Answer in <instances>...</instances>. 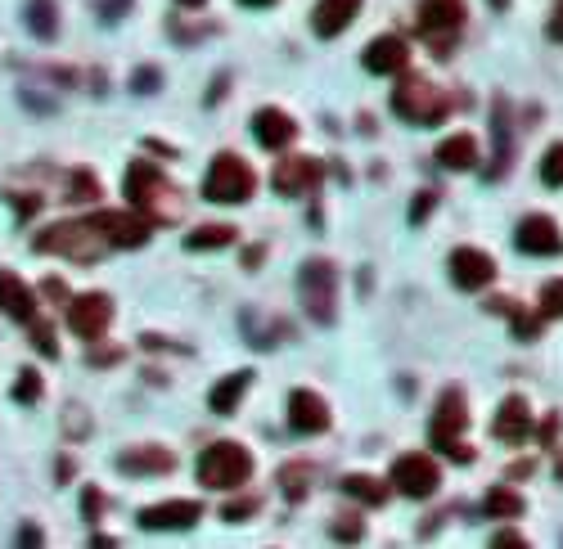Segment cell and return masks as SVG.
<instances>
[{
    "label": "cell",
    "instance_id": "24",
    "mask_svg": "<svg viewBox=\"0 0 563 549\" xmlns=\"http://www.w3.org/2000/svg\"><path fill=\"white\" fill-rule=\"evenodd\" d=\"M487 311H505L509 324H514V338L518 342H536V338H541V315H527L523 306H514V297H491Z\"/></svg>",
    "mask_w": 563,
    "mask_h": 549
},
{
    "label": "cell",
    "instance_id": "46",
    "mask_svg": "<svg viewBox=\"0 0 563 549\" xmlns=\"http://www.w3.org/2000/svg\"><path fill=\"white\" fill-rule=\"evenodd\" d=\"M244 5H253V9H262V5H275V0H244Z\"/></svg>",
    "mask_w": 563,
    "mask_h": 549
},
{
    "label": "cell",
    "instance_id": "29",
    "mask_svg": "<svg viewBox=\"0 0 563 549\" xmlns=\"http://www.w3.org/2000/svg\"><path fill=\"white\" fill-rule=\"evenodd\" d=\"M226 243H235V230H230V225H203V230H194L190 239H185V248L199 252V248H226Z\"/></svg>",
    "mask_w": 563,
    "mask_h": 549
},
{
    "label": "cell",
    "instance_id": "8",
    "mask_svg": "<svg viewBox=\"0 0 563 549\" xmlns=\"http://www.w3.org/2000/svg\"><path fill=\"white\" fill-rule=\"evenodd\" d=\"M464 27V0H419V32L433 45L437 59L451 54V41Z\"/></svg>",
    "mask_w": 563,
    "mask_h": 549
},
{
    "label": "cell",
    "instance_id": "49",
    "mask_svg": "<svg viewBox=\"0 0 563 549\" xmlns=\"http://www.w3.org/2000/svg\"><path fill=\"white\" fill-rule=\"evenodd\" d=\"M491 5H496V9H505V5H509V0H491Z\"/></svg>",
    "mask_w": 563,
    "mask_h": 549
},
{
    "label": "cell",
    "instance_id": "1",
    "mask_svg": "<svg viewBox=\"0 0 563 549\" xmlns=\"http://www.w3.org/2000/svg\"><path fill=\"white\" fill-rule=\"evenodd\" d=\"M127 198L149 225L181 221L185 216V198L176 194V185L154 167V162H131L127 167Z\"/></svg>",
    "mask_w": 563,
    "mask_h": 549
},
{
    "label": "cell",
    "instance_id": "34",
    "mask_svg": "<svg viewBox=\"0 0 563 549\" xmlns=\"http://www.w3.org/2000/svg\"><path fill=\"white\" fill-rule=\"evenodd\" d=\"M253 509H257V500H253V495H248V500H230L221 513H226V522H244Z\"/></svg>",
    "mask_w": 563,
    "mask_h": 549
},
{
    "label": "cell",
    "instance_id": "11",
    "mask_svg": "<svg viewBox=\"0 0 563 549\" xmlns=\"http://www.w3.org/2000/svg\"><path fill=\"white\" fill-rule=\"evenodd\" d=\"M320 176H325L320 158H307V153H293V158H280V162H275L271 185L280 189V194L298 198V194H311V189L320 185Z\"/></svg>",
    "mask_w": 563,
    "mask_h": 549
},
{
    "label": "cell",
    "instance_id": "6",
    "mask_svg": "<svg viewBox=\"0 0 563 549\" xmlns=\"http://www.w3.org/2000/svg\"><path fill=\"white\" fill-rule=\"evenodd\" d=\"M253 189H257V176L244 158H235V153H217L212 158L208 180H203V194L212 203H244V198H253Z\"/></svg>",
    "mask_w": 563,
    "mask_h": 549
},
{
    "label": "cell",
    "instance_id": "41",
    "mask_svg": "<svg viewBox=\"0 0 563 549\" xmlns=\"http://www.w3.org/2000/svg\"><path fill=\"white\" fill-rule=\"evenodd\" d=\"M37 347L46 351V356H55V351H59V347H55V338H50V329H46V324H37Z\"/></svg>",
    "mask_w": 563,
    "mask_h": 549
},
{
    "label": "cell",
    "instance_id": "9",
    "mask_svg": "<svg viewBox=\"0 0 563 549\" xmlns=\"http://www.w3.org/2000/svg\"><path fill=\"white\" fill-rule=\"evenodd\" d=\"M392 486H397L401 495H410V500H428V495L437 491V482H442V473H437V464L428 455H419V450H410V455H401L397 464H392Z\"/></svg>",
    "mask_w": 563,
    "mask_h": 549
},
{
    "label": "cell",
    "instance_id": "10",
    "mask_svg": "<svg viewBox=\"0 0 563 549\" xmlns=\"http://www.w3.org/2000/svg\"><path fill=\"white\" fill-rule=\"evenodd\" d=\"M91 221L100 225L109 248H140V243H149V230H154V225H149L140 212H131V207L127 212H122V207H109V212H95Z\"/></svg>",
    "mask_w": 563,
    "mask_h": 549
},
{
    "label": "cell",
    "instance_id": "22",
    "mask_svg": "<svg viewBox=\"0 0 563 549\" xmlns=\"http://www.w3.org/2000/svg\"><path fill=\"white\" fill-rule=\"evenodd\" d=\"M0 311L14 315V320H32V315H37V297H32V288L23 284L19 275H10V270H0Z\"/></svg>",
    "mask_w": 563,
    "mask_h": 549
},
{
    "label": "cell",
    "instance_id": "23",
    "mask_svg": "<svg viewBox=\"0 0 563 549\" xmlns=\"http://www.w3.org/2000/svg\"><path fill=\"white\" fill-rule=\"evenodd\" d=\"M437 162H442L446 171H473V167H478V140H473L469 131H455L451 140H442Z\"/></svg>",
    "mask_w": 563,
    "mask_h": 549
},
{
    "label": "cell",
    "instance_id": "32",
    "mask_svg": "<svg viewBox=\"0 0 563 549\" xmlns=\"http://www.w3.org/2000/svg\"><path fill=\"white\" fill-rule=\"evenodd\" d=\"M14 401H41V374L37 369H23L19 378H14Z\"/></svg>",
    "mask_w": 563,
    "mask_h": 549
},
{
    "label": "cell",
    "instance_id": "25",
    "mask_svg": "<svg viewBox=\"0 0 563 549\" xmlns=\"http://www.w3.org/2000/svg\"><path fill=\"white\" fill-rule=\"evenodd\" d=\"M248 383H253V374H248V369H239V374H226L217 387H212L208 405H212V410H217V414H230V410H235V405H239V396L248 392Z\"/></svg>",
    "mask_w": 563,
    "mask_h": 549
},
{
    "label": "cell",
    "instance_id": "47",
    "mask_svg": "<svg viewBox=\"0 0 563 549\" xmlns=\"http://www.w3.org/2000/svg\"><path fill=\"white\" fill-rule=\"evenodd\" d=\"M176 5H185V9H194V5H203V0H176Z\"/></svg>",
    "mask_w": 563,
    "mask_h": 549
},
{
    "label": "cell",
    "instance_id": "7",
    "mask_svg": "<svg viewBox=\"0 0 563 549\" xmlns=\"http://www.w3.org/2000/svg\"><path fill=\"white\" fill-rule=\"evenodd\" d=\"M298 288H302V306L316 324H334L338 315V270L329 261H307L298 275Z\"/></svg>",
    "mask_w": 563,
    "mask_h": 549
},
{
    "label": "cell",
    "instance_id": "45",
    "mask_svg": "<svg viewBox=\"0 0 563 549\" xmlns=\"http://www.w3.org/2000/svg\"><path fill=\"white\" fill-rule=\"evenodd\" d=\"M154 81H158V72H140V86L136 90H154Z\"/></svg>",
    "mask_w": 563,
    "mask_h": 549
},
{
    "label": "cell",
    "instance_id": "43",
    "mask_svg": "<svg viewBox=\"0 0 563 549\" xmlns=\"http://www.w3.org/2000/svg\"><path fill=\"white\" fill-rule=\"evenodd\" d=\"M532 473H536V464H532V459H518V464L509 468V477H532Z\"/></svg>",
    "mask_w": 563,
    "mask_h": 549
},
{
    "label": "cell",
    "instance_id": "35",
    "mask_svg": "<svg viewBox=\"0 0 563 549\" xmlns=\"http://www.w3.org/2000/svg\"><path fill=\"white\" fill-rule=\"evenodd\" d=\"M433 203H437V194H433V189H424V194H419L415 203H410V221L419 225V221H424L428 212H433Z\"/></svg>",
    "mask_w": 563,
    "mask_h": 549
},
{
    "label": "cell",
    "instance_id": "12",
    "mask_svg": "<svg viewBox=\"0 0 563 549\" xmlns=\"http://www.w3.org/2000/svg\"><path fill=\"white\" fill-rule=\"evenodd\" d=\"M113 320V302L104 293H82L68 306V324H73L77 338H104Z\"/></svg>",
    "mask_w": 563,
    "mask_h": 549
},
{
    "label": "cell",
    "instance_id": "30",
    "mask_svg": "<svg viewBox=\"0 0 563 549\" xmlns=\"http://www.w3.org/2000/svg\"><path fill=\"white\" fill-rule=\"evenodd\" d=\"M541 180H545L550 189H563V140L545 149V158H541Z\"/></svg>",
    "mask_w": 563,
    "mask_h": 549
},
{
    "label": "cell",
    "instance_id": "16",
    "mask_svg": "<svg viewBox=\"0 0 563 549\" xmlns=\"http://www.w3.org/2000/svg\"><path fill=\"white\" fill-rule=\"evenodd\" d=\"M289 428L302 432V437H311V432H325L329 428V405L320 401L316 392L298 387V392L289 396Z\"/></svg>",
    "mask_w": 563,
    "mask_h": 549
},
{
    "label": "cell",
    "instance_id": "26",
    "mask_svg": "<svg viewBox=\"0 0 563 549\" xmlns=\"http://www.w3.org/2000/svg\"><path fill=\"white\" fill-rule=\"evenodd\" d=\"M343 491L356 495L361 504H383V500H388V482H379V477H370V473L343 477Z\"/></svg>",
    "mask_w": 563,
    "mask_h": 549
},
{
    "label": "cell",
    "instance_id": "15",
    "mask_svg": "<svg viewBox=\"0 0 563 549\" xmlns=\"http://www.w3.org/2000/svg\"><path fill=\"white\" fill-rule=\"evenodd\" d=\"M514 243L523 252H532V257H554V252H563V234H559V225L550 221V216H523L518 221V234H514Z\"/></svg>",
    "mask_w": 563,
    "mask_h": 549
},
{
    "label": "cell",
    "instance_id": "19",
    "mask_svg": "<svg viewBox=\"0 0 563 549\" xmlns=\"http://www.w3.org/2000/svg\"><path fill=\"white\" fill-rule=\"evenodd\" d=\"M253 135L262 149H284V144H293L298 126H293V117L280 113V108H262V113L253 117Z\"/></svg>",
    "mask_w": 563,
    "mask_h": 549
},
{
    "label": "cell",
    "instance_id": "21",
    "mask_svg": "<svg viewBox=\"0 0 563 549\" xmlns=\"http://www.w3.org/2000/svg\"><path fill=\"white\" fill-rule=\"evenodd\" d=\"M361 14V0H320L316 14H311V27H316V36H338L347 32V23Z\"/></svg>",
    "mask_w": 563,
    "mask_h": 549
},
{
    "label": "cell",
    "instance_id": "36",
    "mask_svg": "<svg viewBox=\"0 0 563 549\" xmlns=\"http://www.w3.org/2000/svg\"><path fill=\"white\" fill-rule=\"evenodd\" d=\"M95 194H100V180H91V176L82 171V176L73 180V194H68V198H82V203H86V198H95Z\"/></svg>",
    "mask_w": 563,
    "mask_h": 549
},
{
    "label": "cell",
    "instance_id": "40",
    "mask_svg": "<svg viewBox=\"0 0 563 549\" xmlns=\"http://www.w3.org/2000/svg\"><path fill=\"white\" fill-rule=\"evenodd\" d=\"M334 536H338V540H361V522H338Z\"/></svg>",
    "mask_w": 563,
    "mask_h": 549
},
{
    "label": "cell",
    "instance_id": "42",
    "mask_svg": "<svg viewBox=\"0 0 563 549\" xmlns=\"http://www.w3.org/2000/svg\"><path fill=\"white\" fill-rule=\"evenodd\" d=\"M541 437H545V446H554V437H559V419H545L541 423Z\"/></svg>",
    "mask_w": 563,
    "mask_h": 549
},
{
    "label": "cell",
    "instance_id": "38",
    "mask_svg": "<svg viewBox=\"0 0 563 549\" xmlns=\"http://www.w3.org/2000/svg\"><path fill=\"white\" fill-rule=\"evenodd\" d=\"M82 509L91 513V518H100V509H104V495H100V491H86V495H82Z\"/></svg>",
    "mask_w": 563,
    "mask_h": 549
},
{
    "label": "cell",
    "instance_id": "2",
    "mask_svg": "<svg viewBox=\"0 0 563 549\" xmlns=\"http://www.w3.org/2000/svg\"><path fill=\"white\" fill-rule=\"evenodd\" d=\"M109 239L100 234L95 221H59L50 230L37 234V252H59V257H73V261H100Z\"/></svg>",
    "mask_w": 563,
    "mask_h": 549
},
{
    "label": "cell",
    "instance_id": "48",
    "mask_svg": "<svg viewBox=\"0 0 563 549\" xmlns=\"http://www.w3.org/2000/svg\"><path fill=\"white\" fill-rule=\"evenodd\" d=\"M554 468H559V482H563V455H559V464H554Z\"/></svg>",
    "mask_w": 563,
    "mask_h": 549
},
{
    "label": "cell",
    "instance_id": "31",
    "mask_svg": "<svg viewBox=\"0 0 563 549\" xmlns=\"http://www.w3.org/2000/svg\"><path fill=\"white\" fill-rule=\"evenodd\" d=\"M541 315L545 320H563V279H550L541 288Z\"/></svg>",
    "mask_w": 563,
    "mask_h": 549
},
{
    "label": "cell",
    "instance_id": "37",
    "mask_svg": "<svg viewBox=\"0 0 563 549\" xmlns=\"http://www.w3.org/2000/svg\"><path fill=\"white\" fill-rule=\"evenodd\" d=\"M550 41H563V0H554V9H550Z\"/></svg>",
    "mask_w": 563,
    "mask_h": 549
},
{
    "label": "cell",
    "instance_id": "18",
    "mask_svg": "<svg viewBox=\"0 0 563 549\" xmlns=\"http://www.w3.org/2000/svg\"><path fill=\"white\" fill-rule=\"evenodd\" d=\"M491 432H496L500 441H527V432H532V405H527L523 396H505Z\"/></svg>",
    "mask_w": 563,
    "mask_h": 549
},
{
    "label": "cell",
    "instance_id": "20",
    "mask_svg": "<svg viewBox=\"0 0 563 549\" xmlns=\"http://www.w3.org/2000/svg\"><path fill=\"white\" fill-rule=\"evenodd\" d=\"M118 468L122 473H172L176 455L167 446H131L118 455Z\"/></svg>",
    "mask_w": 563,
    "mask_h": 549
},
{
    "label": "cell",
    "instance_id": "14",
    "mask_svg": "<svg viewBox=\"0 0 563 549\" xmlns=\"http://www.w3.org/2000/svg\"><path fill=\"white\" fill-rule=\"evenodd\" d=\"M451 279L460 288H487L491 279H496V257L482 248H455L451 252Z\"/></svg>",
    "mask_w": 563,
    "mask_h": 549
},
{
    "label": "cell",
    "instance_id": "33",
    "mask_svg": "<svg viewBox=\"0 0 563 549\" xmlns=\"http://www.w3.org/2000/svg\"><path fill=\"white\" fill-rule=\"evenodd\" d=\"M28 23H32V32H37V36H55V18H50V0H32Z\"/></svg>",
    "mask_w": 563,
    "mask_h": 549
},
{
    "label": "cell",
    "instance_id": "28",
    "mask_svg": "<svg viewBox=\"0 0 563 549\" xmlns=\"http://www.w3.org/2000/svg\"><path fill=\"white\" fill-rule=\"evenodd\" d=\"M280 491L289 495V500H302V495L311 491V464H302V459L284 464L280 468Z\"/></svg>",
    "mask_w": 563,
    "mask_h": 549
},
{
    "label": "cell",
    "instance_id": "17",
    "mask_svg": "<svg viewBox=\"0 0 563 549\" xmlns=\"http://www.w3.org/2000/svg\"><path fill=\"white\" fill-rule=\"evenodd\" d=\"M361 63L370 72H379V77H388V72H406L410 50H406V41H401V36H374V41L365 45Z\"/></svg>",
    "mask_w": 563,
    "mask_h": 549
},
{
    "label": "cell",
    "instance_id": "4",
    "mask_svg": "<svg viewBox=\"0 0 563 549\" xmlns=\"http://www.w3.org/2000/svg\"><path fill=\"white\" fill-rule=\"evenodd\" d=\"M464 428H469L464 392H460V387H446L442 401H437V414H433V428H428V441H433L442 455H451V459H460V464H469L473 450L464 446Z\"/></svg>",
    "mask_w": 563,
    "mask_h": 549
},
{
    "label": "cell",
    "instance_id": "39",
    "mask_svg": "<svg viewBox=\"0 0 563 549\" xmlns=\"http://www.w3.org/2000/svg\"><path fill=\"white\" fill-rule=\"evenodd\" d=\"M496 545H514V549H527V536H518V531H496Z\"/></svg>",
    "mask_w": 563,
    "mask_h": 549
},
{
    "label": "cell",
    "instance_id": "44",
    "mask_svg": "<svg viewBox=\"0 0 563 549\" xmlns=\"http://www.w3.org/2000/svg\"><path fill=\"white\" fill-rule=\"evenodd\" d=\"M46 293L50 297H68V284H64V279H46Z\"/></svg>",
    "mask_w": 563,
    "mask_h": 549
},
{
    "label": "cell",
    "instance_id": "27",
    "mask_svg": "<svg viewBox=\"0 0 563 549\" xmlns=\"http://www.w3.org/2000/svg\"><path fill=\"white\" fill-rule=\"evenodd\" d=\"M482 509H487L491 518H518V513H523L527 504H523V495L509 491V486H491L487 500H482Z\"/></svg>",
    "mask_w": 563,
    "mask_h": 549
},
{
    "label": "cell",
    "instance_id": "5",
    "mask_svg": "<svg viewBox=\"0 0 563 549\" xmlns=\"http://www.w3.org/2000/svg\"><path fill=\"white\" fill-rule=\"evenodd\" d=\"M392 108L415 126H437L451 113V95H442L428 77H401V86L392 90Z\"/></svg>",
    "mask_w": 563,
    "mask_h": 549
},
{
    "label": "cell",
    "instance_id": "3",
    "mask_svg": "<svg viewBox=\"0 0 563 549\" xmlns=\"http://www.w3.org/2000/svg\"><path fill=\"white\" fill-rule=\"evenodd\" d=\"M248 477H253V455L239 441H217L199 455V482L212 486V491H235Z\"/></svg>",
    "mask_w": 563,
    "mask_h": 549
},
{
    "label": "cell",
    "instance_id": "13",
    "mask_svg": "<svg viewBox=\"0 0 563 549\" xmlns=\"http://www.w3.org/2000/svg\"><path fill=\"white\" fill-rule=\"evenodd\" d=\"M203 518V504L199 500H163V504H149L140 509V527L145 531H185Z\"/></svg>",
    "mask_w": 563,
    "mask_h": 549
}]
</instances>
